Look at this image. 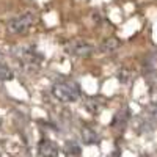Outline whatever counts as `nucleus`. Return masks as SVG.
<instances>
[{"instance_id":"1","label":"nucleus","mask_w":157,"mask_h":157,"mask_svg":"<svg viewBox=\"0 0 157 157\" xmlns=\"http://www.w3.org/2000/svg\"><path fill=\"white\" fill-rule=\"evenodd\" d=\"M52 94L61 102H74L80 98V86L75 82H57L52 86Z\"/></svg>"},{"instance_id":"2","label":"nucleus","mask_w":157,"mask_h":157,"mask_svg":"<svg viewBox=\"0 0 157 157\" xmlns=\"http://www.w3.org/2000/svg\"><path fill=\"white\" fill-rule=\"evenodd\" d=\"M35 21H36L35 13H32V11L22 13L21 16H16L14 19H11L8 22V30L11 33H16V35L27 33L32 29V25L35 24Z\"/></svg>"},{"instance_id":"3","label":"nucleus","mask_w":157,"mask_h":157,"mask_svg":"<svg viewBox=\"0 0 157 157\" xmlns=\"http://www.w3.org/2000/svg\"><path fill=\"white\" fill-rule=\"evenodd\" d=\"M14 57L24 68H36L38 63L41 61V55L36 54L35 47H17L14 49Z\"/></svg>"},{"instance_id":"4","label":"nucleus","mask_w":157,"mask_h":157,"mask_svg":"<svg viewBox=\"0 0 157 157\" xmlns=\"http://www.w3.org/2000/svg\"><path fill=\"white\" fill-rule=\"evenodd\" d=\"M66 50L74 57L85 58L93 54V44L85 41V39H71L66 44Z\"/></svg>"},{"instance_id":"5","label":"nucleus","mask_w":157,"mask_h":157,"mask_svg":"<svg viewBox=\"0 0 157 157\" xmlns=\"http://www.w3.org/2000/svg\"><path fill=\"white\" fill-rule=\"evenodd\" d=\"M38 152L39 155H47V157H55L60 154V149L57 146V143H54L52 140H41L38 146Z\"/></svg>"},{"instance_id":"6","label":"nucleus","mask_w":157,"mask_h":157,"mask_svg":"<svg viewBox=\"0 0 157 157\" xmlns=\"http://www.w3.org/2000/svg\"><path fill=\"white\" fill-rule=\"evenodd\" d=\"M82 140L85 145H96L99 141V137L91 127H83L82 129Z\"/></svg>"},{"instance_id":"7","label":"nucleus","mask_w":157,"mask_h":157,"mask_svg":"<svg viewBox=\"0 0 157 157\" xmlns=\"http://www.w3.org/2000/svg\"><path fill=\"white\" fill-rule=\"evenodd\" d=\"M118 47H120V41L116 38H109L101 44V50L102 52H115Z\"/></svg>"},{"instance_id":"8","label":"nucleus","mask_w":157,"mask_h":157,"mask_svg":"<svg viewBox=\"0 0 157 157\" xmlns=\"http://www.w3.org/2000/svg\"><path fill=\"white\" fill-rule=\"evenodd\" d=\"M13 71L8 68L6 63H0V80H11Z\"/></svg>"},{"instance_id":"9","label":"nucleus","mask_w":157,"mask_h":157,"mask_svg":"<svg viewBox=\"0 0 157 157\" xmlns=\"http://www.w3.org/2000/svg\"><path fill=\"white\" fill-rule=\"evenodd\" d=\"M64 152L68 155H78L80 154V148H78L74 141H66V145H64Z\"/></svg>"},{"instance_id":"10","label":"nucleus","mask_w":157,"mask_h":157,"mask_svg":"<svg viewBox=\"0 0 157 157\" xmlns=\"http://www.w3.org/2000/svg\"><path fill=\"white\" fill-rule=\"evenodd\" d=\"M85 107H86L91 113H96V112H99L101 104H99L98 99H86V101H85Z\"/></svg>"},{"instance_id":"11","label":"nucleus","mask_w":157,"mask_h":157,"mask_svg":"<svg viewBox=\"0 0 157 157\" xmlns=\"http://www.w3.org/2000/svg\"><path fill=\"white\" fill-rule=\"evenodd\" d=\"M148 115L154 123H157V104H151L148 107Z\"/></svg>"}]
</instances>
